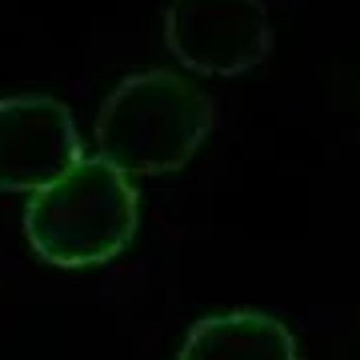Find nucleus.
<instances>
[{"label":"nucleus","mask_w":360,"mask_h":360,"mask_svg":"<svg viewBox=\"0 0 360 360\" xmlns=\"http://www.w3.org/2000/svg\"><path fill=\"white\" fill-rule=\"evenodd\" d=\"M141 196L129 172L104 156H84L72 172L28 196V248L52 269H96L132 245Z\"/></svg>","instance_id":"1"},{"label":"nucleus","mask_w":360,"mask_h":360,"mask_svg":"<svg viewBox=\"0 0 360 360\" xmlns=\"http://www.w3.org/2000/svg\"><path fill=\"white\" fill-rule=\"evenodd\" d=\"M176 360H296V340L269 312L232 309L196 321Z\"/></svg>","instance_id":"5"},{"label":"nucleus","mask_w":360,"mask_h":360,"mask_svg":"<svg viewBox=\"0 0 360 360\" xmlns=\"http://www.w3.org/2000/svg\"><path fill=\"white\" fill-rule=\"evenodd\" d=\"M84 160L68 104L44 92L0 96V193H40Z\"/></svg>","instance_id":"4"},{"label":"nucleus","mask_w":360,"mask_h":360,"mask_svg":"<svg viewBox=\"0 0 360 360\" xmlns=\"http://www.w3.org/2000/svg\"><path fill=\"white\" fill-rule=\"evenodd\" d=\"M212 104L188 77L148 68L116 84L96 116V156L129 176H165L196 156Z\"/></svg>","instance_id":"2"},{"label":"nucleus","mask_w":360,"mask_h":360,"mask_svg":"<svg viewBox=\"0 0 360 360\" xmlns=\"http://www.w3.org/2000/svg\"><path fill=\"white\" fill-rule=\"evenodd\" d=\"M168 52L205 77L257 68L272 49V20L260 0H172L165 13Z\"/></svg>","instance_id":"3"}]
</instances>
